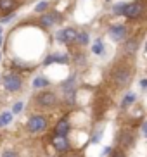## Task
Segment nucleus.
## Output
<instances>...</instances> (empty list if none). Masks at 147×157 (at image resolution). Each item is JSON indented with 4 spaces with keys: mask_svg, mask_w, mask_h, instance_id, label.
<instances>
[{
    "mask_svg": "<svg viewBox=\"0 0 147 157\" xmlns=\"http://www.w3.org/2000/svg\"><path fill=\"white\" fill-rule=\"evenodd\" d=\"M21 86H23V78L19 74L9 73L4 76V88L7 92L14 93V92H18V90H21Z\"/></svg>",
    "mask_w": 147,
    "mask_h": 157,
    "instance_id": "2",
    "label": "nucleus"
},
{
    "mask_svg": "<svg viewBox=\"0 0 147 157\" xmlns=\"http://www.w3.org/2000/svg\"><path fill=\"white\" fill-rule=\"evenodd\" d=\"M130 81V71L128 69H120L114 74V83L116 86H125Z\"/></svg>",
    "mask_w": 147,
    "mask_h": 157,
    "instance_id": "8",
    "label": "nucleus"
},
{
    "mask_svg": "<svg viewBox=\"0 0 147 157\" xmlns=\"http://www.w3.org/2000/svg\"><path fill=\"white\" fill-rule=\"evenodd\" d=\"M0 60H2V54H0Z\"/></svg>",
    "mask_w": 147,
    "mask_h": 157,
    "instance_id": "29",
    "label": "nucleus"
},
{
    "mask_svg": "<svg viewBox=\"0 0 147 157\" xmlns=\"http://www.w3.org/2000/svg\"><path fill=\"white\" fill-rule=\"evenodd\" d=\"M113 157H125V155L121 152H116V154H113Z\"/></svg>",
    "mask_w": 147,
    "mask_h": 157,
    "instance_id": "26",
    "label": "nucleus"
},
{
    "mask_svg": "<svg viewBox=\"0 0 147 157\" xmlns=\"http://www.w3.org/2000/svg\"><path fill=\"white\" fill-rule=\"evenodd\" d=\"M140 86H142V88H147V79H142V81H140Z\"/></svg>",
    "mask_w": 147,
    "mask_h": 157,
    "instance_id": "24",
    "label": "nucleus"
},
{
    "mask_svg": "<svg viewBox=\"0 0 147 157\" xmlns=\"http://www.w3.org/2000/svg\"><path fill=\"white\" fill-rule=\"evenodd\" d=\"M23 107H24V104L23 102H16V104H14V107H12V114H21V111H23Z\"/></svg>",
    "mask_w": 147,
    "mask_h": 157,
    "instance_id": "19",
    "label": "nucleus"
},
{
    "mask_svg": "<svg viewBox=\"0 0 147 157\" xmlns=\"http://www.w3.org/2000/svg\"><path fill=\"white\" fill-rule=\"evenodd\" d=\"M133 102H135V93H126L123 102H121V107H128V105H132Z\"/></svg>",
    "mask_w": 147,
    "mask_h": 157,
    "instance_id": "15",
    "label": "nucleus"
},
{
    "mask_svg": "<svg viewBox=\"0 0 147 157\" xmlns=\"http://www.w3.org/2000/svg\"><path fill=\"white\" fill-rule=\"evenodd\" d=\"M145 50H147V43H145Z\"/></svg>",
    "mask_w": 147,
    "mask_h": 157,
    "instance_id": "30",
    "label": "nucleus"
},
{
    "mask_svg": "<svg viewBox=\"0 0 147 157\" xmlns=\"http://www.w3.org/2000/svg\"><path fill=\"white\" fill-rule=\"evenodd\" d=\"M74 42L80 43V45H87V43H88V33H85V31L78 33V35H76V40H74Z\"/></svg>",
    "mask_w": 147,
    "mask_h": 157,
    "instance_id": "16",
    "label": "nucleus"
},
{
    "mask_svg": "<svg viewBox=\"0 0 147 157\" xmlns=\"http://www.w3.org/2000/svg\"><path fill=\"white\" fill-rule=\"evenodd\" d=\"M92 52H93V54H97V56H101L102 52H104V45H102V42H101V40H97V42L93 43Z\"/></svg>",
    "mask_w": 147,
    "mask_h": 157,
    "instance_id": "17",
    "label": "nucleus"
},
{
    "mask_svg": "<svg viewBox=\"0 0 147 157\" xmlns=\"http://www.w3.org/2000/svg\"><path fill=\"white\" fill-rule=\"evenodd\" d=\"M52 62H62V64H66V62H68V57L66 56H49L45 60H43V64L45 66L52 64Z\"/></svg>",
    "mask_w": 147,
    "mask_h": 157,
    "instance_id": "13",
    "label": "nucleus"
},
{
    "mask_svg": "<svg viewBox=\"0 0 147 157\" xmlns=\"http://www.w3.org/2000/svg\"><path fill=\"white\" fill-rule=\"evenodd\" d=\"M69 133V121L68 119H61L57 124H55V135H61V136H66Z\"/></svg>",
    "mask_w": 147,
    "mask_h": 157,
    "instance_id": "10",
    "label": "nucleus"
},
{
    "mask_svg": "<svg viewBox=\"0 0 147 157\" xmlns=\"http://www.w3.org/2000/svg\"><path fill=\"white\" fill-rule=\"evenodd\" d=\"M126 52H133L135 50V40H130L128 43H126V48H125Z\"/></svg>",
    "mask_w": 147,
    "mask_h": 157,
    "instance_id": "21",
    "label": "nucleus"
},
{
    "mask_svg": "<svg viewBox=\"0 0 147 157\" xmlns=\"http://www.w3.org/2000/svg\"><path fill=\"white\" fill-rule=\"evenodd\" d=\"M52 145H54V148L57 152H68L69 150V140L66 136H61V135H54Z\"/></svg>",
    "mask_w": 147,
    "mask_h": 157,
    "instance_id": "6",
    "label": "nucleus"
},
{
    "mask_svg": "<svg viewBox=\"0 0 147 157\" xmlns=\"http://www.w3.org/2000/svg\"><path fill=\"white\" fill-rule=\"evenodd\" d=\"M16 0H0V10L4 12V14H9L16 9Z\"/></svg>",
    "mask_w": 147,
    "mask_h": 157,
    "instance_id": "11",
    "label": "nucleus"
},
{
    "mask_svg": "<svg viewBox=\"0 0 147 157\" xmlns=\"http://www.w3.org/2000/svg\"><path fill=\"white\" fill-rule=\"evenodd\" d=\"M12 19H14V14H12V12H9V14L5 16V17H2V19H0V23H2V24H5V23H9V21H12Z\"/></svg>",
    "mask_w": 147,
    "mask_h": 157,
    "instance_id": "20",
    "label": "nucleus"
},
{
    "mask_svg": "<svg viewBox=\"0 0 147 157\" xmlns=\"http://www.w3.org/2000/svg\"><path fill=\"white\" fill-rule=\"evenodd\" d=\"M2 43H4V40H2V35H0V47H2Z\"/></svg>",
    "mask_w": 147,
    "mask_h": 157,
    "instance_id": "27",
    "label": "nucleus"
},
{
    "mask_svg": "<svg viewBox=\"0 0 147 157\" xmlns=\"http://www.w3.org/2000/svg\"><path fill=\"white\" fill-rule=\"evenodd\" d=\"M45 86H49V79L47 78L38 76V78L33 79V88H45Z\"/></svg>",
    "mask_w": 147,
    "mask_h": 157,
    "instance_id": "14",
    "label": "nucleus"
},
{
    "mask_svg": "<svg viewBox=\"0 0 147 157\" xmlns=\"http://www.w3.org/2000/svg\"><path fill=\"white\" fill-rule=\"evenodd\" d=\"M142 129H144V135H145V138H147V124H142Z\"/></svg>",
    "mask_w": 147,
    "mask_h": 157,
    "instance_id": "25",
    "label": "nucleus"
},
{
    "mask_svg": "<svg viewBox=\"0 0 147 157\" xmlns=\"http://www.w3.org/2000/svg\"><path fill=\"white\" fill-rule=\"evenodd\" d=\"M59 21V14L57 12H49V14L40 16V26L42 28H50Z\"/></svg>",
    "mask_w": 147,
    "mask_h": 157,
    "instance_id": "7",
    "label": "nucleus"
},
{
    "mask_svg": "<svg viewBox=\"0 0 147 157\" xmlns=\"http://www.w3.org/2000/svg\"><path fill=\"white\" fill-rule=\"evenodd\" d=\"M101 136H102V131H99V133H95V135H93V138H92V142H93V143L101 142Z\"/></svg>",
    "mask_w": 147,
    "mask_h": 157,
    "instance_id": "23",
    "label": "nucleus"
},
{
    "mask_svg": "<svg viewBox=\"0 0 147 157\" xmlns=\"http://www.w3.org/2000/svg\"><path fill=\"white\" fill-rule=\"evenodd\" d=\"M47 126H49L47 117H45V116H40V114L31 116V117L28 119V123H26V128H28L30 133H42Z\"/></svg>",
    "mask_w": 147,
    "mask_h": 157,
    "instance_id": "1",
    "label": "nucleus"
},
{
    "mask_svg": "<svg viewBox=\"0 0 147 157\" xmlns=\"http://www.w3.org/2000/svg\"><path fill=\"white\" fill-rule=\"evenodd\" d=\"M109 35L113 38H114L116 42H121L125 38V35H126V28L125 26H121V24H116V26H111L109 29Z\"/></svg>",
    "mask_w": 147,
    "mask_h": 157,
    "instance_id": "9",
    "label": "nucleus"
},
{
    "mask_svg": "<svg viewBox=\"0 0 147 157\" xmlns=\"http://www.w3.org/2000/svg\"><path fill=\"white\" fill-rule=\"evenodd\" d=\"M55 102H57V97H55V93L52 92H43L40 95H37V104L40 107H54Z\"/></svg>",
    "mask_w": 147,
    "mask_h": 157,
    "instance_id": "3",
    "label": "nucleus"
},
{
    "mask_svg": "<svg viewBox=\"0 0 147 157\" xmlns=\"http://www.w3.org/2000/svg\"><path fill=\"white\" fill-rule=\"evenodd\" d=\"M47 7H49V2H45V0H42L40 4L35 5V12H43V10H47Z\"/></svg>",
    "mask_w": 147,
    "mask_h": 157,
    "instance_id": "18",
    "label": "nucleus"
},
{
    "mask_svg": "<svg viewBox=\"0 0 147 157\" xmlns=\"http://www.w3.org/2000/svg\"><path fill=\"white\" fill-rule=\"evenodd\" d=\"M76 35H78V31L73 28H66V29H61L59 33H57V40L62 43H73L74 40H76Z\"/></svg>",
    "mask_w": 147,
    "mask_h": 157,
    "instance_id": "4",
    "label": "nucleus"
},
{
    "mask_svg": "<svg viewBox=\"0 0 147 157\" xmlns=\"http://www.w3.org/2000/svg\"><path fill=\"white\" fill-rule=\"evenodd\" d=\"M12 117H14V114L10 111L2 112V114H0V128H4V126L10 124V123H12Z\"/></svg>",
    "mask_w": 147,
    "mask_h": 157,
    "instance_id": "12",
    "label": "nucleus"
},
{
    "mask_svg": "<svg viewBox=\"0 0 147 157\" xmlns=\"http://www.w3.org/2000/svg\"><path fill=\"white\" fill-rule=\"evenodd\" d=\"M142 10H144V7H142V4H128V5H125L123 7V12L126 17H138V16L142 14Z\"/></svg>",
    "mask_w": 147,
    "mask_h": 157,
    "instance_id": "5",
    "label": "nucleus"
},
{
    "mask_svg": "<svg viewBox=\"0 0 147 157\" xmlns=\"http://www.w3.org/2000/svg\"><path fill=\"white\" fill-rule=\"evenodd\" d=\"M2 31H4V29H2V26H0V35H2Z\"/></svg>",
    "mask_w": 147,
    "mask_h": 157,
    "instance_id": "28",
    "label": "nucleus"
},
{
    "mask_svg": "<svg viewBox=\"0 0 147 157\" xmlns=\"http://www.w3.org/2000/svg\"><path fill=\"white\" fill-rule=\"evenodd\" d=\"M2 157H18V154L14 152V150H7V152L2 154Z\"/></svg>",
    "mask_w": 147,
    "mask_h": 157,
    "instance_id": "22",
    "label": "nucleus"
}]
</instances>
